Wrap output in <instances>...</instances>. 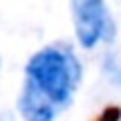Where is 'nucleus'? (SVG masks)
I'll return each mask as SVG.
<instances>
[{
	"mask_svg": "<svg viewBox=\"0 0 121 121\" xmlns=\"http://www.w3.org/2000/svg\"><path fill=\"white\" fill-rule=\"evenodd\" d=\"M27 83L45 96L56 110L67 108L81 81V65L67 45H49L27 63Z\"/></svg>",
	"mask_w": 121,
	"mask_h": 121,
	"instance_id": "nucleus-1",
	"label": "nucleus"
},
{
	"mask_svg": "<svg viewBox=\"0 0 121 121\" xmlns=\"http://www.w3.org/2000/svg\"><path fill=\"white\" fill-rule=\"evenodd\" d=\"M72 18L76 38L83 47H94L101 38L108 36L110 16L105 0H72Z\"/></svg>",
	"mask_w": 121,
	"mask_h": 121,
	"instance_id": "nucleus-2",
	"label": "nucleus"
},
{
	"mask_svg": "<svg viewBox=\"0 0 121 121\" xmlns=\"http://www.w3.org/2000/svg\"><path fill=\"white\" fill-rule=\"evenodd\" d=\"M18 110L25 117V121H54V117L58 112L56 105H52L27 81H25V87L20 92V99H18Z\"/></svg>",
	"mask_w": 121,
	"mask_h": 121,
	"instance_id": "nucleus-3",
	"label": "nucleus"
},
{
	"mask_svg": "<svg viewBox=\"0 0 121 121\" xmlns=\"http://www.w3.org/2000/svg\"><path fill=\"white\" fill-rule=\"evenodd\" d=\"M0 65H2V60H0Z\"/></svg>",
	"mask_w": 121,
	"mask_h": 121,
	"instance_id": "nucleus-4",
	"label": "nucleus"
}]
</instances>
